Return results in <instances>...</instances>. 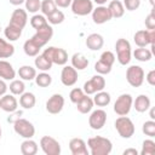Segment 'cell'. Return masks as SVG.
<instances>
[{
	"instance_id": "cell-36",
	"label": "cell",
	"mask_w": 155,
	"mask_h": 155,
	"mask_svg": "<svg viewBox=\"0 0 155 155\" xmlns=\"http://www.w3.org/2000/svg\"><path fill=\"white\" fill-rule=\"evenodd\" d=\"M10 92L15 96H21L23 92H25V85L22 80H11V84L8 86Z\"/></svg>"
},
{
	"instance_id": "cell-13",
	"label": "cell",
	"mask_w": 155,
	"mask_h": 155,
	"mask_svg": "<svg viewBox=\"0 0 155 155\" xmlns=\"http://www.w3.org/2000/svg\"><path fill=\"white\" fill-rule=\"evenodd\" d=\"M105 122H107V113L103 109H96L88 116V125L92 130H102Z\"/></svg>"
},
{
	"instance_id": "cell-2",
	"label": "cell",
	"mask_w": 155,
	"mask_h": 155,
	"mask_svg": "<svg viewBox=\"0 0 155 155\" xmlns=\"http://www.w3.org/2000/svg\"><path fill=\"white\" fill-rule=\"evenodd\" d=\"M115 51H116V59L121 65H127L131 62V44L124 39L120 38L115 42Z\"/></svg>"
},
{
	"instance_id": "cell-1",
	"label": "cell",
	"mask_w": 155,
	"mask_h": 155,
	"mask_svg": "<svg viewBox=\"0 0 155 155\" xmlns=\"http://www.w3.org/2000/svg\"><path fill=\"white\" fill-rule=\"evenodd\" d=\"M87 147H88V153L91 155H109L113 150V143L110 139L102 137V136H96L91 137L87 140Z\"/></svg>"
},
{
	"instance_id": "cell-26",
	"label": "cell",
	"mask_w": 155,
	"mask_h": 155,
	"mask_svg": "<svg viewBox=\"0 0 155 155\" xmlns=\"http://www.w3.org/2000/svg\"><path fill=\"white\" fill-rule=\"evenodd\" d=\"M22 155H35L38 153V144L31 138H27L21 143Z\"/></svg>"
},
{
	"instance_id": "cell-3",
	"label": "cell",
	"mask_w": 155,
	"mask_h": 155,
	"mask_svg": "<svg viewBox=\"0 0 155 155\" xmlns=\"http://www.w3.org/2000/svg\"><path fill=\"white\" fill-rule=\"evenodd\" d=\"M115 128H116V131H117V133H119V136L121 137V138H125V139H128V138H131L133 134H134V131H136V128H134V124H133V121L130 119V117H127L126 115H124V116H119L116 120H115Z\"/></svg>"
},
{
	"instance_id": "cell-48",
	"label": "cell",
	"mask_w": 155,
	"mask_h": 155,
	"mask_svg": "<svg viewBox=\"0 0 155 155\" xmlns=\"http://www.w3.org/2000/svg\"><path fill=\"white\" fill-rule=\"evenodd\" d=\"M145 80H147V82H148L150 86H155V69H151V70L147 74Z\"/></svg>"
},
{
	"instance_id": "cell-11",
	"label": "cell",
	"mask_w": 155,
	"mask_h": 155,
	"mask_svg": "<svg viewBox=\"0 0 155 155\" xmlns=\"http://www.w3.org/2000/svg\"><path fill=\"white\" fill-rule=\"evenodd\" d=\"M40 148L46 155H59L61 144L57 139L51 136H44L40 139Z\"/></svg>"
},
{
	"instance_id": "cell-33",
	"label": "cell",
	"mask_w": 155,
	"mask_h": 155,
	"mask_svg": "<svg viewBox=\"0 0 155 155\" xmlns=\"http://www.w3.org/2000/svg\"><path fill=\"white\" fill-rule=\"evenodd\" d=\"M133 57L139 62H149L153 58V52L145 47H138L133 51Z\"/></svg>"
},
{
	"instance_id": "cell-47",
	"label": "cell",
	"mask_w": 155,
	"mask_h": 155,
	"mask_svg": "<svg viewBox=\"0 0 155 155\" xmlns=\"http://www.w3.org/2000/svg\"><path fill=\"white\" fill-rule=\"evenodd\" d=\"M122 5L127 11H136L140 6V0H124Z\"/></svg>"
},
{
	"instance_id": "cell-39",
	"label": "cell",
	"mask_w": 155,
	"mask_h": 155,
	"mask_svg": "<svg viewBox=\"0 0 155 155\" xmlns=\"http://www.w3.org/2000/svg\"><path fill=\"white\" fill-rule=\"evenodd\" d=\"M155 154V142L153 139H145L142 144L140 155H154Z\"/></svg>"
},
{
	"instance_id": "cell-21",
	"label": "cell",
	"mask_w": 155,
	"mask_h": 155,
	"mask_svg": "<svg viewBox=\"0 0 155 155\" xmlns=\"http://www.w3.org/2000/svg\"><path fill=\"white\" fill-rule=\"evenodd\" d=\"M16 78V70L12 64L5 59H0V79L13 80Z\"/></svg>"
},
{
	"instance_id": "cell-9",
	"label": "cell",
	"mask_w": 155,
	"mask_h": 155,
	"mask_svg": "<svg viewBox=\"0 0 155 155\" xmlns=\"http://www.w3.org/2000/svg\"><path fill=\"white\" fill-rule=\"evenodd\" d=\"M126 80L132 87H139L144 82V70L139 65H131L126 70Z\"/></svg>"
},
{
	"instance_id": "cell-46",
	"label": "cell",
	"mask_w": 155,
	"mask_h": 155,
	"mask_svg": "<svg viewBox=\"0 0 155 155\" xmlns=\"http://www.w3.org/2000/svg\"><path fill=\"white\" fill-rule=\"evenodd\" d=\"M115 54L111 52V51H104L102 54H101V57H99V59L101 61H103L104 63H107V64H109V65H111L113 67V64L115 63Z\"/></svg>"
},
{
	"instance_id": "cell-51",
	"label": "cell",
	"mask_w": 155,
	"mask_h": 155,
	"mask_svg": "<svg viewBox=\"0 0 155 155\" xmlns=\"http://www.w3.org/2000/svg\"><path fill=\"white\" fill-rule=\"evenodd\" d=\"M7 88H8V86L6 85V82H5V80H2V79H0V97H1V96H4V94L6 93V91H7Z\"/></svg>"
},
{
	"instance_id": "cell-22",
	"label": "cell",
	"mask_w": 155,
	"mask_h": 155,
	"mask_svg": "<svg viewBox=\"0 0 155 155\" xmlns=\"http://www.w3.org/2000/svg\"><path fill=\"white\" fill-rule=\"evenodd\" d=\"M133 108L136 109V111L138 113H145L149 110L150 105H151V102H150V98L147 96V94H139L138 97H136V99L133 101Z\"/></svg>"
},
{
	"instance_id": "cell-50",
	"label": "cell",
	"mask_w": 155,
	"mask_h": 155,
	"mask_svg": "<svg viewBox=\"0 0 155 155\" xmlns=\"http://www.w3.org/2000/svg\"><path fill=\"white\" fill-rule=\"evenodd\" d=\"M53 1H54L56 6L62 7V8H65V7L70 6V4H71L73 0H53Z\"/></svg>"
},
{
	"instance_id": "cell-7",
	"label": "cell",
	"mask_w": 155,
	"mask_h": 155,
	"mask_svg": "<svg viewBox=\"0 0 155 155\" xmlns=\"http://www.w3.org/2000/svg\"><path fill=\"white\" fill-rule=\"evenodd\" d=\"M13 130L19 137L25 138V139L27 138H33L34 134H35L34 125L30 121H28L25 119H22V117H19L18 120H16L13 122Z\"/></svg>"
},
{
	"instance_id": "cell-20",
	"label": "cell",
	"mask_w": 155,
	"mask_h": 155,
	"mask_svg": "<svg viewBox=\"0 0 155 155\" xmlns=\"http://www.w3.org/2000/svg\"><path fill=\"white\" fill-rule=\"evenodd\" d=\"M104 45V38L98 33H92L86 38V46L91 51H98Z\"/></svg>"
},
{
	"instance_id": "cell-17",
	"label": "cell",
	"mask_w": 155,
	"mask_h": 155,
	"mask_svg": "<svg viewBox=\"0 0 155 155\" xmlns=\"http://www.w3.org/2000/svg\"><path fill=\"white\" fill-rule=\"evenodd\" d=\"M27 22H28V12L25 10L19 7V8H16L12 12L11 18H10V24L23 29L27 25Z\"/></svg>"
},
{
	"instance_id": "cell-23",
	"label": "cell",
	"mask_w": 155,
	"mask_h": 155,
	"mask_svg": "<svg viewBox=\"0 0 155 155\" xmlns=\"http://www.w3.org/2000/svg\"><path fill=\"white\" fill-rule=\"evenodd\" d=\"M93 105H94L93 99H92L91 97H88V94H85V96L76 103V109H78V111L81 113V114H87V113L92 111Z\"/></svg>"
},
{
	"instance_id": "cell-37",
	"label": "cell",
	"mask_w": 155,
	"mask_h": 155,
	"mask_svg": "<svg viewBox=\"0 0 155 155\" xmlns=\"http://www.w3.org/2000/svg\"><path fill=\"white\" fill-rule=\"evenodd\" d=\"M57 10V6L54 4L53 0H42L41 5H40V11L42 12L44 16H50L51 13H53Z\"/></svg>"
},
{
	"instance_id": "cell-18",
	"label": "cell",
	"mask_w": 155,
	"mask_h": 155,
	"mask_svg": "<svg viewBox=\"0 0 155 155\" xmlns=\"http://www.w3.org/2000/svg\"><path fill=\"white\" fill-rule=\"evenodd\" d=\"M18 108V101L16 99L15 94H4L0 98V109L6 113H13Z\"/></svg>"
},
{
	"instance_id": "cell-16",
	"label": "cell",
	"mask_w": 155,
	"mask_h": 155,
	"mask_svg": "<svg viewBox=\"0 0 155 155\" xmlns=\"http://www.w3.org/2000/svg\"><path fill=\"white\" fill-rule=\"evenodd\" d=\"M92 21L93 23L96 24H103L108 21L111 19V15H110V11L107 6L104 5H99L97 6L96 8L92 10Z\"/></svg>"
},
{
	"instance_id": "cell-10",
	"label": "cell",
	"mask_w": 155,
	"mask_h": 155,
	"mask_svg": "<svg viewBox=\"0 0 155 155\" xmlns=\"http://www.w3.org/2000/svg\"><path fill=\"white\" fill-rule=\"evenodd\" d=\"M105 87V79L103 78V75L101 74H97V75H93L90 80H87L85 84H84V92L85 94H94L96 92L98 91H102L104 90Z\"/></svg>"
},
{
	"instance_id": "cell-25",
	"label": "cell",
	"mask_w": 155,
	"mask_h": 155,
	"mask_svg": "<svg viewBox=\"0 0 155 155\" xmlns=\"http://www.w3.org/2000/svg\"><path fill=\"white\" fill-rule=\"evenodd\" d=\"M36 98L33 92H23L19 97V105L23 109H33L35 107Z\"/></svg>"
},
{
	"instance_id": "cell-8",
	"label": "cell",
	"mask_w": 155,
	"mask_h": 155,
	"mask_svg": "<svg viewBox=\"0 0 155 155\" xmlns=\"http://www.w3.org/2000/svg\"><path fill=\"white\" fill-rule=\"evenodd\" d=\"M53 36V28L51 24H45L44 27L36 29V33L30 38L40 48H42Z\"/></svg>"
},
{
	"instance_id": "cell-5",
	"label": "cell",
	"mask_w": 155,
	"mask_h": 155,
	"mask_svg": "<svg viewBox=\"0 0 155 155\" xmlns=\"http://www.w3.org/2000/svg\"><path fill=\"white\" fill-rule=\"evenodd\" d=\"M133 41L138 47H145L148 45L151 46V52L155 51L154 44H155V29L153 30H147V29H140L134 33L133 35Z\"/></svg>"
},
{
	"instance_id": "cell-6",
	"label": "cell",
	"mask_w": 155,
	"mask_h": 155,
	"mask_svg": "<svg viewBox=\"0 0 155 155\" xmlns=\"http://www.w3.org/2000/svg\"><path fill=\"white\" fill-rule=\"evenodd\" d=\"M133 104V98L130 93H122L117 97V99L114 103V111L119 115V116H124L127 115L131 111Z\"/></svg>"
},
{
	"instance_id": "cell-19",
	"label": "cell",
	"mask_w": 155,
	"mask_h": 155,
	"mask_svg": "<svg viewBox=\"0 0 155 155\" xmlns=\"http://www.w3.org/2000/svg\"><path fill=\"white\" fill-rule=\"evenodd\" d=\"M69 149L73 155H88L86 142L81 138H71L69 140Z\"/></svg>"
},
{
	"instance_id": "cell-44",
	"label": "cell",
	"mask_w": 155,
	"mask_h": 155,
	"mask_svg": "<svg viewBox=\"0 0 155 155\" xmlns=\"http://www.w3.org/2000/svg\"><path fill=\"white\" fill-rule=\"evenodd\" d=\"M84 96H85L84 90H82V88H79V87L73 88V90L70 91V93H69V98H70V101H71L74 104H76Z\"/></svg>"
},
{
	"instance_id": "cell-53",
	"label": "cell",
	"mask_w": 155,
	"mask_h": 155,
	"mask_svg": "<svg viewBox=\"0 0 155 155\" xmlns=\"http://www.w3.org/2000/svg\"><path fill=\"white\" fill-rule=\"evenodd\" d=\"M8 1H10V4H11V5H15V6H19V5L24 4V1H25V0H8Z\"/></svg>"
},
{
	"instance_id": "cell-41",
	"label": "cell",
	"mask_w": 155,
	"mask_h": 155,
	"mask_svg": "<svg viewBox=\"0 0 155 155\" xmlns=\"http://www.w3.org/2000/svg\"><path fill=\"white\" fill-rule=\"evenodd\" d=\"M142 132H143L145 136L150 137V138L155 137V121H154V120H148V121H145V122L143 124V126H142Z\"/></svg>"
},
{
	"instance_id": "cell-32",
	"label": "cell",
	"mask_w": 155,
	"mask_h": 155,
	"mask_svg": "<svg viewBox=\"0 0 155 155\" xmlns=\"http://www.w3.org/2000/svg\"><path fill=\"white\" fill-rule=\"evenodd\" d=\"M34 64H35V68L41 70V71H48L52 68V62L50 59H47L42 53L35 56Z\"/></svg>"
},
{
	"instance_id": "cell-35",
	"label": "cell",
	"mask_w": 155,
	"mask_h": 155,
	"mask_svg": "<svg viewBox=\"0 0 155 155\" xmlns=\"http://www.w3.org/2000/svg\"><path fill=\"white\" fill-rule=\"evenodd\" d=\"M34 80L39 87H48L52 84V76L46 71H41V73L36 74Z\"/></svg>"
},
{
	"instance_id": "cell-34",
	"label": "cell",
	"mask_w": 155,
	"mask_h": 155,
	"mask_svg": "<svg viewBox=\"0 0 155 155\" xmlns=\"http://www.w3.org/2000/svg\"><path fill=\"white\" fill-rule=\"evenodd\" d=\"M40 50H41V48H40L31 39L27 40V41L24 42V45H23V51H24V53H25L27 56H29V57H35V56H38L39 52H40Z\"/></svg>"
},
{
	"instance_id": "cell-31",
	"label": "cell",
	"mask_w": 155,
	"mask_h": 155,
	"mask_svg": "<svg viewBox=\"0 0 155 155\" xmlns=\"http://www.w3.org/2000/svg\"><path fill=\"white\" fill-rule=\"evenodd\" d=\"M15 53V46L10 42L6 41L5 39L0 38V58H10Z\"/></svg>"
},
{
	"instance_id": "cell-52",
	"label": "cell",
	"mask_w": 155,
	"mask_h": 155,
	"mask_svg": "<svg viewBox=\"0 0 155 155\" xmlns=\"http://www.w3.org/2000/svg\"><path fill=\"white\" fill-rule=\"evenodd\" d=\"M122 154H124V155H138L139 153H138V150L134 149V148H128V149H125Z\"/></svg>"
},
{
	"instance_id": "cell-14",
	"label": "cell",
	"mask_w": 155,
	"mask_h": 155,
	"mask_svg": "<svg viewBox=\"0 0 155 155\" xmlns=\"http://www.w3.org/2000/svg\"><path fill=\"white\" fill-rule=\"evenodd\" d=\"M64 107V97L61 93L52 94L46 102V110L50 114H59Z\"/></svg>"
},
{
	"instance_id": "cell-45",
	"label": "cell",
	"mask_w": 155,
	"mask_h": 155,
	"mask_svg": "<svg viewBox=\"0 0 155 155\" xmlns=\"http://www.w3.org/2000/svg\"><path fill=\"white\" fill-rule=\"evenodd\" d=\"M144 23H145L147 30H153V29H155V8H154V7L151 8V12L145 17Z\"/></svg>"
},
{
	"instance_id": "cell-55",
	"label": "cell",
	"mask_w": 155,
	"mask_h": 155,
	"mask_svg": "<svg viewBox=\"0 0 155 155\" xmlns=\"http://www.w3.org/2000/svg\"><path fill=\"white\" fill-rule=\"evenodd\" d=\"M93 1H94L97 5H104V4H105L108 0H93Z\"/></svg>"
},
{
	"instance_id": "cell-58",
	"label": "cell",
	"mask_w": 155,
	"mask_h": 155,
	"mask_svg": "<svg viewBox=\"0 0 155 155\" xmlns=\"http://www.w3.org/2000/svg\"><path fill=\"white\" fill-rule=\"evenodd\" d=\"M0 31H1V27H0Z\"/></svg>"
},
{
	"instance_id": "cell-40",
	"label": "cell",
	"mask_w": 155,
	"mask_h": 155,
	"mask_svg": "<svg viewBox=\"0 0 155 155\" xmlns=\"http://www.w3.org/2000/svg\"><path fill=\"white\" fill-rule=\"evenodd\" d=\"M47 19L45 18L44 15H34L31 18H30V25L36 30L41 27H44L45 24H47Z\"/></svg>"
},
{
	"instance_id": "cell-15",
	"label": "cell",
	"mask_w": 155,
	"mask_h": 155,
	"mask_svg": "<svg viewBox=\"0 0 155 155\" xmlns=\"http://www.w3.org/2000/svg\"><path fill=\"white\" fill-rule=\"evenodd\" d=\"M78 70L71 65H64L61 71V81L64 86H74L78 82Z\"/></svg>"
},
{
	"instance_id": "cell-54",
	"label": "cell",
	"mask_w": 155,
	"mask_h": 155,
	"mask_svg": "<svg viewBox=\"0 0 155 155\" xmlns=\"http://www.w3.org/2000/svg\"><path fill=\"white\" fill-rule=\"evenodd\" d=\"M150 109V111H149V115H150V119L151 120H155V110H154V108H149Z\"/></svg>"
},
{
	"instance_id": "cell-24",
	"label": "cell",
	"mask_w": 155,
	"mask_h": 155,
	"mask_svg": "<svg viewBox=\"0 0 155 155\" xmlns=\"http://www.w3.org/2000/svg\"><path fill=\"white\" fill-rule=\"evenodd\" d=\"M107 7L110 11L111 18H121L125 15V7H124L122 2L119 0H111Z\"/></svg>"
},
{
	"instance_id": "cell-43",
	"label": "cell",
	"mask_w": 155,
	"mask_h": 155,
	"mask_svg": "<svg viewBox=\"0 0 155 155\" xmlns=\"http://www.w3.org/2000/svg\"><path fill=\"white\" fill-rule=\"evenodd\" d=\"M94 70L97 71V74H101V75H105V74H109L111 71V65L104 63L103 61H98L96 62L94 64Z\"/></svg>"
},
{
	"instance_id": "cell-49",
	"label": "cell",
	"mask_w": 155,
	"mask_h": 155,
	"mask_svg": "<svg viewBox=\"0 0 155 155\" xmlns=\"http://www.w3.org/2000/svg\"><path fill=\"white\" fill-rule=\"evenodd\" d=\"M10 114H11V116H8V117H7V122L13 124L16 120H18V119L21 117V115H22V110H16V111L10 113Z\"/></svg>"
},
{
	"instance_id": "cell-42",
	"label": "cell",
	"mask_w": 155,
	"mask_h": 155,
	"mask_svg": "<svg viewBox=\"0 0 155 155\" xmlns=\"http://www.w3.org/2000/svg\"><path fill=\"white\" fill-rule=\"evenodd\" d=\"M24 5H25V11L27 12H30V13H34L35 15L40 10L41 1L40 0H25L24 1Z\"/></svg>"
},
{
	"instance_id": "cell-57",
	"label": "cell",
	"mask_w": 155,
	"mask_h": 155,
	"mask_svg": "<svg viewBox=\"0 0 155 155\" xmlns=\"http://www.w3.org/2000/svg\"><path fill=\"white\" fill-rule=\"evenodd\" d=\"M1 133H2V131H1V127H0V139H1Z\"/></svg>"
},
{
	"instance_id": "cell-12",
	"label": "cell",
	"mask_w": 155,
	"mask_h": 155,
	"mask_svg": "<svg viewBox=\"0 0 155 155\" xmlns=\"http://www.w3.org/2000/svg\"><path fill=\"white\" fill-rule=\"evenodd\" d=\"M71 12L76 16H87L93 10L92 0H73L70 4Z\"/></svg>"
},
{
	"instance_id": "cell-4",
	"label": "cell",
	"mask_w": 155,
	"mask_h": 155,
	"mask_svg": "<svg viewBox=\"0 0 155 155\" xmlns=\"http://www.w3.org/2000/svg\"><path fill=\"white\" fill-rule=\"evenodd\" d=\"M42 54L50 59L52 62V64H57V65H65L68 62V53L64 48L61 47H54V46H50L44 50Z\"/></svg>"
},
{
	"instance_id": "cell-30",
	"label": "cell",
	"mask_w": 155,
	"mask_h": 155,
	"mask_svg": "<svg viewBox=\"0 0 155 155\" xmlns=\"http://www.w3.org/2000/svg\"><path fill=\"white\" fill-rule=\"evenodd\" d=\"M111 101V97H110V93L105 92V91H98L94 93V97H93V103L97 105V107H107L109 105Z\"/></svg>"
},
{
	"instance_id": "cell-29",
	"label": "cell",
	"mask_w": 155,
	"mask_h": 155,
	"mask_svg": "<svg viewBox=\"0 0 155 155\" xmlns=\"http://www.w3.org/2000/svg\"><path fill=\"white\" fill-rule=\"evenodd\" d=\"M17 73H18L19 78L24 81H31L36 76V69L33 68L31 65H22Z\"/></svg>"
},
{
	"instance_id": "cell-27",
	"label": "cell",
	"mask_w": 155,
	"mask_h": 155,
	"mask_svg": "<svg viewBox=\"0 0 155 155\" xmlns=\"http://www.w3.org/2000/svg\"><path fill=\"white\" fill-rule=\"evenodd\" d=\"M88 65V59L80 52H76L71 56V67L76 70H84Z\"/></svg>"
},
{
	"instance_id": "cell-56",
	"label": "cell",
	"mask_w": 155,
	"mask_h": 155,
	"mask_svg": "<svg viewBox=\"0 0 155 155\" xmlns=\"http://www.w3.org/2000/svg\"><path fill=\"white\" fill-rule=\"evenodd\" d=\"M149 1H150V4H151V6H154V5H155V1H154V0H149Z\"/></svg>"
},
{
	"instance_id": "cell-28",
	"label": "cell",
	"mask_w": 155,
	"mask_h": 155,
	"mask_svg": "<svg viewBox=\"0 0 155 155\" xmlns=\"http://www.w3.org/2000/svg\"><path fill=\"white\" fill-rule=\"evenodd\" d=\"M22 30H23V29H21V28H18V27L12 25V24L8 23V24L6 25V28L4 29V34H5V36H6V39H7L8 41H16V40H18V39L21 38Z\"/></svg>"
},
{
	"instance_id": "cell-38",
	"label": "cell",
	"mask_w": 155,
	"mask_h": 155,
	"mask_svg": "<svg viewBox=\"0 0 155 155\" xmlns=\"http://www.w3.org/2000/svg\"><path fill=\"white\" fill-rule=\"evenodd\" d=\"M46 19H47L48 24H51V25H56V24H61V23H63L64 19H65V16H64V13H63L62 11L56 10L53 13H51L50 16H47Z\"/></svg>"
}]
</instances>
